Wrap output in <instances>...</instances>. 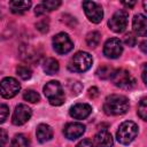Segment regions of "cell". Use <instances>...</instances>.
<instances>
[{"instance_id":"obj_1","label":"cell","mask_w":147,"mask_h":147,"mask_svg":"<svg viewBox=\"0 0 147 147\" xmlns=\"http://www.w3.org/2000/svg\"><path fill=\"white\" fill-rule=\"evenodd\" d=\"M129 99L121 94H110L103 102V110L107 115L118 116L123 115L129 110Z\"/></svg>"},{"instance_id":"obj_2","label":"cell","mask_w":147,"mask_h":147,"mask_svg":"<svg viewBox=\"0 0 147 147\" xmlns=\"http://www.w3.org/2000/svg\"><path fill=\"white\" fill-rule=\"evenodd\" d=\"M44 94L52 106H61L64 102V92L57 80H51L44 86Z\"/></svg>"},{"instance_id":"obj_3","label":"cell","mask_w":147,"mask_h":147,"mask_svg":"<svg viewBox=\"0 0 147 147\" xmlns=\"http://www.w3.org/2000/svg\"><path fill=\"white\" fill-rule=\"evenodd\" d=\"M138 131H139V127L134 122L125 121L119 125L116 132V139L122 145H129L134 140V138L138 134Z\"/></svg>"},{"instance_id":"obj_4","label":"cell","mask_w":147,"mask_h":147,"mask_svg":"<svg viewBox=\"0 0 147 147\" xmlns=\"http://www.w3.org/2000/svg\"><path fill=\"white\" fill-rule=\"evenodd\" d=\"M92 63L93 59L87 52H78L70 59L68 69L72 72H85L91 68Z\"/></svg>"},{"instance_id":"obj_5","label":"cell","mask_w":147,"mask_h":147,"mask_svg":"<svg viewBox=\"0 0 147 147\" xmlns=\"http://www.w3.org/2000/svg\"><path fill=\"white\" fill-rule=\"evenodd\" d=\"M115 86L122 90H131L136 86V79L133 76L125 69H117L114 70V74L110 78Z\"/></svg>"},{"instance_id":"obj_6","label":"cell","mask_w":147,"mask_h":147,"mask_svg":"<svg viewBox=\"0 0 147 147\" xmlns=\"http://www.w3.org/2000/svg\"><path fill=\"white\" fill-rule=\"evenodd\" d=\"M52 42H53L54 51L61 55L69 53L74 48V42L71 41L70 37L64 32H60L55 34L52 39Z\"/></svg>"},{"instance_id":"obj_7","label":"cell","mask_w":147,"mask_h":147,"mask_svg":"<svg viewBox=\"0 0 147 147\" xmlns=\"http://www.w3.org/2000/svg\"><path fill=\"white\" fill-rule=\"evenodd\" d=\"M21 90L20 83L13 77H6L0 82V95L5 99L14 98Z\"/></svg>"},{"instance_id":"obj_8","label":"cell","mask_w":147,"mask_h":147,"mask_svg":"<svg viewBox=\"0 0 147 147\" xmlns=\"http://www.w3.org/2000/svg\"><path fill=\"white\" fill-rule=\"evenodd\" d=\"M83 9H84V13L86 15V17L88 18L90 22L92 23H100L103 18V10H102V7L94 2V1H84L83 2Z\"/></svg>"},{"instance_id":"obj_9","label":"cell","mask_w":147,"mask_h":147,"mask_svg":"<svg viewBox=\"0 0 147 147\" xmlns=\"http://www.w3.org/2000/svg\"><path fill=\"white\" fill-rule=\"evenodd\" d=\"M127 21H129V14L125 10H117L108 21V25L111 31L116 33H121L127 26Z\"/></svg>"},{"instance_id":"obj_10","label":"cell","mask_w":147,"mask_h":147,"mask_svg":"<svg viewBox=\"0 0 147 147\" xmlns=\"http://www.w3.org/2000/svg\"><path fill=\"white\" fill-rule=\"evenodd\" d=\"M123 52L122 41L118 38H110L105 42L103 54L108 59H117Z\"/></svg>"},{"instance_id":"obj_11","label":"cell","mask_w":147,"mask_h":147,"mask_svg":"<svg viewBox=\"0 0 147 147\" xmlns=\"http://www.w3.org/2000/svg\"><path fill=\"white\" fill-rule=\"evenodd\" d=\"M31 115H32L31 108L28 107L26 105L21 103L15 108L11 116V122L14 125H23L31 118Z\"/></svg>"},{"instance_id":"obj_12","label":"cell","mask_w":147,"mask_h":147,"mask_svg":"<svg viewBox=\"0 0 147 147\" xmlns=\"http://www.w3.org/2000/svg\"><path fill=\"white\" fill-rule=\"evenodd\" d=\"M84 132H85V125L82 123H78V122L68 123L63 129L64 136L70 140H75V139L82 137Z\"/></svg>"},{"instance_id":"obj_13","label":"cell","mask_w":147,"mask_h":147,"mask_svg":"<svg viewBox=\"0 0 147 147\" xmlns=\"http://www.w3.org/2000/svg\"><path fill=\"white\" fill-rule=\"evenodd\" d=\"M92 113V107L88 103H76L69 109V114L75 119H84Z\"/></svg>"},{"instance_id":"obj_14","label":"cell","mask_w":147,"mask_h":147,"mask_svg":"<svg viewBox=\"0 0 147 147\" xmlns=\"http://www.w3.org/2000/svg\"><path fill=\"white\" fill-rule=\"evenodd\" d=\"M95 147H113L114 145V140L111 134L106 130H100L96 132V134L94 136V144Z\"/></svg>"},{"instance_id":"obj_15","label":"cell","mask_w":147,"mask_h":147,"mask_svg":"<svg viewBox=\"0 0 147 147\" xmlns=\"http://www.w3.org/2000/svg\"><path fill=\"white\" fill-rule=\"evenodd\" d=\"M132 26H133V31L138 36L145 37L147 33V18H146V16L142 14L134 15L133 21H132Z\"/></svg>"},{"instance_id":"obj_16","label":"cell","mask_w":147,"mask_h":147,"mask_svg":"<svg viewBox=\"0 0 147 147\" xmlns=\"http://www.w3.org/2000/svg\"><path fill=\"white\" fill-rule=\"evenodd\" d=\"M61 6V1L60 0H45L42 1L40 5H38L34 9V14L37 16L44 15L47 11H52L56 8H59Z\"/></svg>"},{"instance_id":"obj_17","label":"cell","mask_w":147,"mask_h":147,"mask_svg":"<svg viewBox=\"0 0 147 147\" xmlns=\"http://www.w3.org/2000/svg\"><path fill=\"white\" fill-rule=\"evenodd\" d=\"M36 134H37V139L39 142L44 144L46 141H49L52 138H53V129L48 125V124H45V123H41L37 126V131H36Z\"/></svg>"},{"instance_id":"obj_18","label":"cell","mask_w":147,"mask_h":147,"mask_svg":"<svg viewBox=\"0 0 147 147\" xmlns=\"http://www.w3.org/2000/svg\"><path fill=\"white\" fill-rule=\"evenodd\" d=\"M9 7L10 10L14 14H23L25 11L29 10V8L31 7V1H18V0H14L9 2Z\"/></svg>"},{"instance_id":"obj_19","label":"cell","mask_w":147,"mask_h":147,"mask_svg":"<svg viewBox=\"0 0 147 147\" xmlns=\"http://www.w3.org/2000/svg\"><path fill=\"white\" fill-rule=\"evenodd\" d=\"M60 69L59 62L57 60L53 59V57H47L44 62H42V70L47 74V75H55Z\"/></svg>"},{"instance_id":"obj_20","label":"cell","mask_w":147,"mask_h":147,"mask_svg":"<svg viewBox=\"0 0 147 147\" xmlns=\"http://www.w3.org/2000/svg\"><path fill=\"white\" fill-rule=\"evenodd\" d=\"M95 74L100 79H109L114 74V69L108 64H102L96 69Z\"/></svg>"},{"instance_id":"obj_21","label":"cell","mask_w":147,"mask_h":147,"mask_svg":"<svg viewBox=\"0 0 147 147\" xmlns=\"http://www.w3.org/2000/svg\"><path fill=\"white\" fill-rule=\"evenodd\" d=\"M10 147H30V141L24 134H16L11 139Z\"/></svg>"},{"instance_id":"obj_22","label":"cell","mask_w":147,"mask_h":147,"mask_svg":"<svg viewBox=\"0 0 147 147\" xmlns=\"http://www.w3.org/2000/svg\"><path fill=\"white\" fill-rule=\"evenodd\" d=\"M100 37H101V34L98 31H92V32L87 33V36H86V44H87V46L91 47V48L96 47L99 45V42H100Z\"/></svg>"},{"instance_id":"obj_23","label":"cell","mask_w":147,"mask_h":147,"mask_svg":"<svg viewBox=\"0 0 147 147\" xmlns=\"http://www.w3.org/2000/svg\"><path fill=\"white\" fill-rule=\"evenodd\" d=\"M16 72H17V75H18L23 80L30 79L31 76H32L31 69H30L28 65H23V64H21V65H18V67L16 68Z\"/></svg>"},{"instance_id":"obj_24","label":"cell","mask_w":147,"mask_h":147,"mask_svg":"<svg viewBox=\"0 0 147 147\" xmlns=\"http://www.w3.org/2000/svg\"><path fill=\"white\" fill-rule=\"evenodd\" d=\"M23 99L25 101H29L31 103H37L40 101V95L33 91V90H26L24 93H23Z\"/></svg>"},{"instance_id":"obj_25","label":"cell","mask_w":147,"mask_h":147,"mask_svg":"<svg viewBox=\"0 0 147 147\" xmlns=\"http://www.w3.org/2000/svg\"><path fill=\"white\" fill-rule=\"evenodd\" d=\"M138 115L142 121L147 119V99L144 98L138 105Z\"/></svg>"},{"instance_id":"obj_26","label":"cell","mask_w":147,"mask_h":147,"mask_svg":"<svg viewBox=\"0 0 147 147\" xmlns=\"http://www.w3.org/2000/svg\"><path fill=\"white\" fill-rule=\"evenodd\" d=\"M8 115H9V108L7 105H3V103H0V124L3 123L7 118H8Z\"/></svg>"},{"instance_id":"obj_27","label":"cell","mask_w":147,"mask_h":147,"mask_svg":"<svg viewBox=\"0 0 147 147\" xmlns=\"http://www.w3.org/2000/svg\"><path fill=\"white\" fill-rule=\"evenodd\" d=\"M124 42H125L127 46L133 47V46H136V44H137V38L134 37V34H133L132 32H129V33H126L125 37H124Z\"/></svg>"},{"instance_id":"obj_28","label":"cell","mask_w":147,"mask_h":147,"mask_svg":"<svg viewBox=\"0 0 147 147\" xmlns=\"http://www.w3.org/2000/svg\"><path fill=\"white\" fill-rule=\"evenodd\" d=\"M36 28H37L40 32L45 33V32L48 31V22H47L46 20H42V21H40V22H38V23L36 24Z\"/></svg>"},{"instance_id":"obj_29","label":"cell","mask_w":147,"mask_h":147,"mask_svg":"<svg viewBox=\"0 0 147 147\" xmlns=\"http://www.w3.org/2000/svg\"><path fill=\"white\" fill-rule=\"evenodd\" d=\"M8 141V134L3 129H0V147H5Z\"/></svg>"},{"instance_id":"obj_30","label":"cell","mask_w":147,"mask_h":147,"mask_svg":"<svg viewBox=\"0 0 147 147\" xmlns=\"http://www.w3.org/2000/svg\"><path fill=\"white\" fill-rule=\"evenodd\" d=\"M76 147H94V145H93V142L90 139H84V140L79 141L76 145Z\"/></svg>"},{"instance_id":"obj_31","label":"cell","mask_w":147,"mask_h":147,"mask_svg":"<svg viewBox=\"0 0 147 147\" xmlns=\"http://www.w3.org/2000/svg\"><path fill=\"white\" fill-rule=\"evenodd\" d=\"M98 95H99V90H98V87L93 86V87H91V88L88 90V96H90V98L94 99V98H96Z\"/></svg>"},{"instance_id":"obj_32","label":"cell","mask_w":147,"mask_h":147,"mask_svg":"<svg viewBox=\"0 0 147 147\" xmlns=\"http://www.w3.org/2000/svg\"><path fill=\"white\" fill-rule=\"evenodd\" d=\"M125 7H129V8H132L134 5H136V1H123L122 2Z\"/></svg>"},{"instance_id":"obj_33","label":"cell","mask_w":147,"mask_h":147,"mask_svg":"<svg viewBox=\"0 0 147 147\" xmlns=\"http://www.w3.org/2000/svg\"><path fill=\"white\" fill-rule=\"evenodd\" d=\"M142 82L146 84L147 83V80H146V63H144V67H142Z\"/></svg>"},{"instance_id":"obj_34","label":"cell","mask_w":147,"mask_h":147,"mask_svg":"<svg viewBox=\"0 0 147 147\" xmlns=\"http://www.w3.org/2000/svg\"><path fill=\"white\" fill-rule=\"evenodd\" d=\"M140 48H141V51H142V53H144V54H146V53H147V51H146V41H145V40L140 44Z\"/></svg>"}]
</instances>
